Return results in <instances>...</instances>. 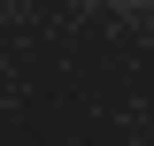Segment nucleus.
Instances as JSON below:
<instances>
[{
	"instance_id": "obj_1",
	"label": "nucleus",
	"mask_w": 154,
	"mask_h": 146,
	"mask_svg": "<svg viewBox=\"0 0 154 146\" xmlns=\"http://www.w3.org/2000/svg\"><path fill=\"white\" fill-rule=\"evenodd\" d=\"M123 8H139V0H123Z\"/></svg>"
}]
</instances>
